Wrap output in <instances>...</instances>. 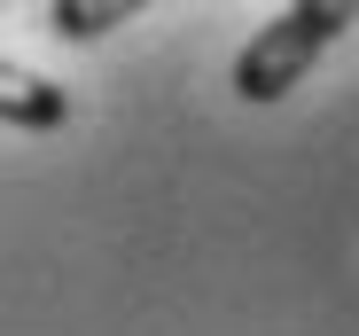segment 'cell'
Returning a JSON list of instances; mask_svg holds the SVG:
<instances>
[{
	"label": "cell",
	"instance_id": "cell-2",
	"mask_svg": "<svg viewBox=\"0 0 359 336\" xmlns=\"http://www.w3.org/2000/svg\"><path fill=\"white\" fill-rule=\"evenodd\" d=\"M63 118H71V94L55 86V79H39V71H24V63H0V126L55 133Z\"/></svg>",
	"mask_w": 359,
	"mask_h": 336
},
{
	"label": "cell",
	"instance_id": "cell-1",
	"mask_svg": "<svg viewBox=\"0 0 359 336\" xmlns=\"http://www.w3.org/2000/svg\"><path fill=\"white\" fill-rule=\"evenodd\" d=\"M344 24H359L351 0H297V8H281L273 24H258V39L243 55H234V94H243V102H281L328 55V39Z\"/></svg>",
	"mask_w": 359,
	"mask_h": 336
},
{
	"label": "cell",
	"instance_id": "cell-3",
	"mask_svg": "<svg viewBox=\"0 0 359 336\" xmlns=\"http://www.w3.org/2000/svg\"><path fill=\"white\" fill-rule=\"evenodd\" d=\"M133 16H141V0H47V24L63 39H102V32L133 24Z\"/></svg>",
	"mask_w": 359,
	"mask_h": 336
}]
</instances>
